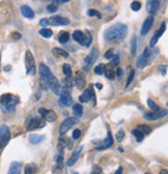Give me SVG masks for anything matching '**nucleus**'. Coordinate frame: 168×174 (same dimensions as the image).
Segmentation results:
<instances>
[{
	"label": "nucleus",
	"instance_id": "1",
	"mask_svg": "<svg viewBox=\"0 0 168 174\" xmlns=\"http://www.w3.org/2000/svg\"><path fill=\"white\" fill-rule=\"evenodd\" d=\"M128 33V28L125 24L121 23H116L113 26L105 31L104 38L106 41L111 42H119L124 41L125 38L127 36Z\"/></svg>",
	"mask_w": 168,
	"mask_h": 174
},
{
	"label": "nucleus",
	"instance_id": "2",
	"mask_svg": "<svg viewBox=\"0 0 168 174\" xmlns=\"http://www.w3.org/2000/svg\"><path fill=\"white\" fill-rule=\"evenodd\" d=\"M19 103V98L12 93H4L0 96V107L5 113H13Z\"/></svg>",
	"mask_w": 168,
	"mask_h": 174
},
{
	"label": "nucleus",
	"instance_id": "3",
	"mask_svg": "<svg viewBox=\"0 0 168 174\" xmlns=\"http://www.w3.org/2000/svg\"><path fill=\"white\" fill-rule=\"evenodd\" d=\"M45 120L42 117H35V116H28L25 121V127L28 131H33L36 129H41V127H45Z\"/></svg>",
	"mask_w": 168,
	"mask_h": 174
},
{
	"label": "nucleus",
	"instance_id": "4",
	"mask_svg": "<svg viewBox=\"0 0 168 174\" xmlns=\"http://www.w3.org/2000/svg\"><path fill=\"white\" fill-rule=\"evenodd\" d=\"M25 67H26V74L27 75H35L36 73V65L33 55L30 51H26L25 53Z\"/></svg>",
	"mask_w": 168,
	"mask_h": 174
},
{
	"label": "nucleus",
	"instance_id": "5",
	"mask_svg": "<svg viewBox=\"0 0 168 174\" xmlns=\"http://www.w3.org/2000/svg\"><path fill=\"white\" fill-rule=\"evenodd\" d=\"M99 58V50L96 48H93V49L90 51V53L84 58V63H83V68L85 71H88L92 65L96 61V59Z\"/></svg>",
	"mask_w": 168,
	"mask_h": 174
},
{
	"label": "nucleus",
	"instance_id": "6",
	"mask_svg": "<svg viewBox=\"0 0 168 174\" xmlns=\"http://www.w3.org/2000/svg\"><path fill=\"white\" fill-rule=\"evenodd\" d=\"M10 140V133L5 124L0 127V148H4Z\"/></svg>",
	"mask_w": 168,
	"mask_h": 174
},
{
	"label": "nucleus",
	"instance_id": "7",
	"mask_svg": "<svg viewBox=\"0 0 168 174\" xmlns=\"http://www.w3.org/2000/svg\"><path fill=\"white\" fill-rule=\"evenodd\" d=\"M79 101L80 103H87L89 101H92V106L96 105V95H95V92H93V88L92 86H89L88 89H86L82 93V95L79 96Z\"/></svg>",
	"mask_w": 168,
	"mask_h": 174
},
{
	"label": "nucleus",
	"instance_id": "8",
	"mask_svg": "<svg viewBox=\"0 0 168 174\" xmlns=\"http://www.w3.org/2000/svg\"><path fill=\"white\" fill-rule=\"evenodd\" d=\"M48 87L52 90V92L54 95H59V91H60V84H59V81L57 80L55 76L53 74L48 77Z\"/></svg>",
	"mask_w": 168,
	"mask_h": 174
},
{
	"label": "nucleus",
	"instance_id": "9",
	"mask_svg": "<svg viewBox=\"0 0 168 174\" xmlns=\"http://www.w3.org/2000/svg\"><path fill=\"white\" fill-rule=\"evenodd\" d=\"M38 112L39 113V115L42 116V118L44 119L45 121L54 122L57 119V115H56V113L54 112L53 110H47V109H44V108H41V109H39Z\"/></svg>",
	"mask_w": 168,
	"mask_h": 174
},
{
	"label": "nucleus",
	"instance_id": "10",
	"mask_svg": "<svg viewBox=\"0 0 168 174\" xmlns=\"http://www.w3.org/2000/svg\"><path fill=\"white\" fill-rule=\"evenodd\" d=\"M48 22L52 26H64V25L70 24V20L68 18H64L61 16H52L48 20Z\"/></svg>",
	"mask_w": 168,
	"mask_h": 174
},
{
	"label": "nucleus",
	"instance_id": "11",
	"mask_svg": "<svg viewBox=\"0 0 168 174\" xmlns=\"http://www.w3.org/2000/svg\"><path fill=\"white\" fill-rule=\"evenodd\" d=\"M76 122H77L76 118H72V117L67 118L65 120H64L61 122L60 127H59V134H60V135H64V134H65L68 131L71 129V127H73L74 124L76 123Z\"/></svg>",
	"mask_w": 168,
	"mask_h": 174
},
{
	"label": "nucleus",
	"instance_id": "12",
	"mask_svg": "<svg viewBox=\"0 0 168 174\" xmlns=\"http://www.w3.org/2000/svg\"><path fill=\"white\" fill-rule=\"evenodd\" d=\"M59 104L64 107H70L73 104V99L72 95L68 90H62L60 93V98H59Z\"/></svg>",
	"mask_w": 168,
	"mask_h": 174
},
{
	"label": "nucleus",
	"instance_id": "13",
	"mask_svg": "<svg viewBox=\"0 0 168 174\" xmlns=\"http://www.w3.org/2000/svg\"><path fill=\"white\" fill-rule=\"evenodd\" d=\"M167 114L166 110H159L157 112H147L143 115V117L147 120H157L159 118H162Z\"/></svg>",
	"mask_w": 168,
	"mask_h": 174
},
{
	"label": "nucleus",
	"instance_id": "14",
	"mask_svg": "<svg viewBox=\"0 0 168 174\" xmlns=\"http://www.w3.org/2000/svg\"><path fill=\"white\" fill-rule=\"evenodd\" d=\"M154 24V17L153 16H150L145 19V21L143 22L142 24V27H141V35H146L147 33L150 32V28H152Z\"/></svg>",
	"mask_w": 168,
	"mask_h": 174
},
{
	"label": "nucleus",
	"instance_id": "15",
	"mask_svg": "<svg viewBox=\"0 0 168 174\" xmlns=\"http://www.w3.org/2000/svg\"><path fill=\"white\" fill-rule=\"evenodd\" d=\"M165 28H166V23L163 22V23H162V24H161L160 28H159V30L157 31V32H156L155 34H154V36L152 38V39H150V47H152V48L155 47V45L157 44V42H158L159 38H160L162 34L164 33Z\"/></svg>",
	"mask_w": 168,
	"mask_h": 174
},
{
	"label": "nucleus",
	"instance_id": "16",
	"mask_svg": "<svg viewBox=\"0 0 168 174\" xmlns=\"http://www.w3.org/2000/svg\"><path fill=\"white\" fill-rule=\"evenodd\" d=\"M101 146L98 147V149H106V148H109L110 146L113 145V138H112V135H111L110 132L107 133V137L105 138V140H103L101 142Z\"/></svg>",
	"mask_w": 168,
	"mask_h": 174
},
{
	"label": "nucleus",
	"instance_id": "17",
	"mask_svg": "<svg viewBox=\"0 0 168 174\" xmlns=\"http://www.w3.org/2000/svg\"><path fill=\"white\" fill-rule=\"evenodd\" d=\"M75 83L79 89H83L85 87V76L82 72H77L76 74V79Z\"/></svg>",
	"mask_w": 168,
	"mask_h": 174
},
{
	"label": "nucleus",
	"instance_id": "18",
	"mask_svg": "<svg viewBox=\"0 0 168 174\" xmlns=\"http://www.w3.org/2000/svg\"><path fill=\"white\" fill-rule=\"evenodd\" d=\"M39 78L46 79V80H48V77H49L51 74H52V73H51L49 67H47V65L44 64V63H41V64H39Z\"/></svg>",
	"mask_w": 168,
	"mask_h": 174
},
{
	"label": "nucleus",
	"instance_id": "19",
	"mask_svg": "<svg viewBox=\"0 0 168 174\" xmlns=\"http://www.w3.org/2000/svg\"><path fill=\"white\" fill-rule=\"evenodd\" d=\"M159 4L160 2L159 1H155V0H150V1L146 2V10L149 11L150 14H155L159 8Z\"/></svg>",
	"mask_w": 168,
	"mask_h": 174
},
{
	"label": "nucleus",
	"instance_id": "20",
	"mask_svg": "<svg viewBox=\"0 0 168 174\" xmlns=\"http://www.w3.org/2000/svg\"><path fill=\"white\" fill-rule=\"evenodd\" d=\"M82 148H83L82 146L78 147V148H77V149L75 150V152L72 153V156H71L70 160L68 161V163H67L68 166H73V165L75 164L77 161H78L79 156H80V153H81V152H82Z\"/></svg>",
	"mask_w": 168,
	"mask_h": 174
},
{
	"label": "nucleus",
	"instance_id": "21",
	"mask_svg": "<svg viewBox=\"0 0 168 174\" xmlns=\"http://www.w3.org/2000/svg\"><path fill=\"white\" fill-rule=\"evenodd\" d=\"M21 13L25 18L27 19H33L35 18V13L28 5H22L21 6Z\"/></svg>",
	"mask_w": 168,
	"mask_h": 174
},
{
	"label": "nucleus",
	"instance_id": "22",
	"mask_svg": "<svg viewBox=\"0 0 168 174\" xmlns=\"http://www.w3.org/2000/svg\"><path fill=\"white\" fill-rule=\"evenodd\" d=\"M21 173V165L17 162H14V163L10 164V170H8L7 174H20Z\"/></svg>",
	"mask_w": 168,
	"mask_h": 174
},
{
	"label": "nucleus",
	"instance_id": "23",
	"mask_svg": "<svg viewBox=\"0 0 168 174\" xmlns=\"http://www.w3.org/2000/svg\"><path fill=\"white\" fill-rule=\"evenodd\" d=\"M73 38L74 41H76L77 42H79L80 45H82L84 39V32H82L80 30H75L73 32Z\"/></svg>",
	"mask_w": 168,
	"mask_h": 174
},
{
	"label": "nucleus",
	"instance_id": "24",
	"mask_svg": "<svg viewBox=\"0 0 168 174\" xmlns=\"http://www.w3.org/2000/svg\"><path fill=\"white\" fill-rule=\"evenodd\" d=\"M104 73H105V76H106L107 79H109V80H113V79H114L115 72L113 71V67H110V65H107V67H105Z\"/></svg>",
	"mask_w": 168,
	"mask_h": 174
},
{
	"label": "nucleus",
	"instance_id": "25",
	"mask_svg": "<svg viewBox=\"0 0 168 174\" xmlns=\"http://www.w3.org/2000/svg\"><path fill=\"white\" fill-rule=\"evenodd\" d=\"M45 139V136L43 135H30L29 137V142L31 144L35 145V144H39Z\"/></svg>",
	"mask_w": 168,
	"mask_h": 174
},
{
	"label": "nucleus",
	"instance_id": "26",
	"mask_svg": "<svg viewBox=\"0 0 168 174\" xmlns=\"http://www.w3.org/2000/svg\"><path fill=\"white\" fill-rule=\"evenodd\" d=\"M136 130H137L138 132H140L143 136L149 135V134H150V132H152V129H150L149 125H146V124H140V125H138V127H136Z\"/></svg>",
	"mask_w": 168,
	"mask_h": 174
},
{
	"label": "nucleus",
	"instance_id": "27",
	"mask_svg": "<svg viewBox=\"0 0 168 174\" xmlns=\"http://www.w3.org/2000/svg\"><path fill=\"white\" fill-rule=\"evenodd\" d=\"M92 42V33L89 32L88 30H86L84 32V39H83V42H82V46L84 47H88Z\"/></svg>",
	"mask_w": 168,
	"mask_h": 174
},
{
	"label": "nucleus",
	"instance_id": "28",
	"mask_svg": "<svg viewBox=\"0 0 168 174\" xmlns=\"http://www.w3.org/2000/svg\"><path fill=\"white\" fill-rule=\"evenodd\" d=\"M70 39V33L67 32V31H62V32L59 33V36H58V41L60 44H67Z\"/></svg>",
	"mask_w": 168,
	"mask_h": 174
},
{
	"label": "nucleus",
	"instance_id": "29",
	"mask_svg": "<svg viewBox=\"0 0 168 174\" xmlns=\"http://www.w3.org/2000/svg\"><path fill=\"white\" fill-rule=\"evenodd\" d=\"M52 53L54 55L64 57V58H68V57H69V53H68L67 51H64V49H60V48H54L52 50Z\"/></svg>",
	"mask_w": 168,
	"mask_h": 174
},
{
	"label": "nucleus",
	"instance_id": "30",
	"mask_svg": "<svg viewBox=\"0 0 168 174\" xmlns=\"http://www.w3.org/2000/svg\"><path fill=\"white\" fill-rule=\"evenodd\" d=\"M73 112L76 117H81L82 114H83V108L80 104H75L73 105Z\"/></svg>",
	"mask_w": 168,
	"mask_h": 174
},
{
	"label": "nucleus",
	"instance_id": "31",
	"mask_svg": "<svg viewBox=\"0 0 168 174\" xmlns=\"http://www.w3.org/2000/svg\"><path fill=\"white\" fill-rule=\"evenodd\" d=\"M136 51H137V38H136V35H133L132 39H131V55L135 56Z\"/></svg>",
	"mask_w": 168,
	"mask_h": 174
},
{
	"label": "nucleus",
	"instance_id": "32",
	"mask_svg": "<svg viewBox=\"0 0 168 174\" xmlns=\"http://www.w3.org/2000/svg\"><path fill=\"white\" fill-rule=\"evenodd\" d=\"M36 170H38V167H36L35 164H28V165H26V167H25L24 173L25 174H35L36 172Z\"/></svg>",
	"mask_w": 168,
	"mask_h": 174
},
{
	"label": "nucleus",
	"instance_id": "33",
	"mask_svg": "<svg viewBox=\"0 0 168 174\" xmlns=\"http://www.w3.org/2000/svg\"><path fill=\"white\" fill-rule=\"evenodd\" d=\"M62 72H64V76H65V79H71L72 77V68L69 64H64L62 65Z\"/></svg>",
	"mask_w": 168,
	"mask_h": 174
},
{
	"label": "nucleus",
	"instance_id": "34",
	"mask_svg": "<svg viewBox=\"0 0 168 174\" xmlns=\"http://www.w3.org/2000/svg\"><path fill=\"white\" fill-rule=\"evenodd\" d=\"M146 62H147V58H145V57L142 55L139 56L138 57V60H137V67L138 68H143L144 67H145V64H146Z\"/></svg>",
	"mask_w": 168,
	"mask_h": 174
},
{
	"label": "nucleus",
	"instance_id": "35",
	"mask_svg": "<svg viewBox=\"0 0 168 174\" xmlns=\"http://www.w3.org/2000/svg\"><path fill=\"white\" fill-rule=\"evenodd\" d=\"M39 33L41 34L42 36H44V38H49L52 36V30L51 29H48V28H43V29H41L39 31Z\"/></svg>",
	"mask_w": 168,
	"mask_h": 174
},
{
	"label": "nucleus",
	"instance_id": "36",
	"mask_svg": "<svg viewBox=\"0 0 168 174\" xmlns=\"http://www.w3.org/2000/svg\"><path fill=\"white\" fill-rule=\"evenodd\" d=\"M147 106H149L150 108V110L153 111V112H157V111L160 110V108H159L158 106H157V104L154 101H152L150 99H147Z\"/></svg>",
	"mask_w": 168,
	"mask_h": 174
},
{
	"label": "nucleus",
	"instance_id": "37",
	"mask_svg": "<svg viewBox=\"0 0 168 174\" xmlns=\"http://www.w3.org/2000/svg\"><path fill=\"white\" fill-rule=\"evenodd\" d=\"M87 15L89 17H98V19L102 18V15L100 14V11H98L96 10H88Z\"/></svg>",
	"mask_w": 168,
	"mask_h": 174
},
{
	"label": "nucleus",
	"instance_id": "38",
	"mask_svg": "<svg viewBox=\"0 0 168 174\" xmlns=\"http://www.w3.org/2000/svg\"><path fill=\"white\" fill-rule=\"evenodd\" d=\"M119 63V56L117 54H115V55H113V57L111 58V61H110V67H116Z\"/></svg>",
	"mask_w": 168,
	"mask_h": 174
},
{
	"label": "nucleus",
	"instance_id": "39",
	"mask_svg": "<svg viewBox=\"0 0 168 174\" xmlns=\"http://www.w3.org/2000/svg\"><path fill=\"white\" fill-rule=\"evenodd\" d=\"M105 70V65L104 64H99L95 67V73L96 75H103Z\"/></svg>",
	"mask_w": 168,
	"mask_h": 174
},
{
	"label": "nucleus",
	"instance_id": "40",
	"mask_svg": "<svg viewBox=\"0 0 168 174\" xmlns=\"http://www.w3.org/2000/svg\"><path fill=\"white\" fill-rule=\"evenodd\" d=\"M132 134L136 137V140H137L138 142H141L142 140H143V137H144V136L142 135V134H141L140 132H138V131L136 130V129H135V130H133Z\"/></svg>",
	"mask_w": 168,
	"mask_h": 174
},
{
	"label": "nucleus",
	"instance_id": "41",
	"mask_svg": "<svg viewBox=\"0 0 168 174\" xmlns=\"http://www.w3.org/2000/svg\"><path fill=\"white\" fill-rule=\"evenodd\" d=\"M131 8H132L134 11H138L141 8V2H139V1H133L132 4H131Z\"/></svg>",
	"mask_w": 168,
	"mask_h": 174
},
{
	"label": "nucleus",
	"instance_id": "42",
	"mask_svg": "<svg viewBox=\"0 0 168 174\" xmlns=\"http://www.w3.org/2000/svg\"><path fill=\"white\" fill-rule=\"evenodd\" d=\"M57 8H58L57 4H56L55 2H52V3L47 6V10L49 11V13H55V11L57 10Z\"/></svg>",
	"mask_w": 168,
	"mask_h": 174
},
{
	"label": "nucleus",
	"instance_id": "43",
	"mask_svg": "<svg viewBox=\"0 0 168 174\" xmlns=\"http://www.w3.org/2000/svg\"><path fill=\"white\" fill-rule=\"evenodd\" d=\"M134 77H135V71H134V70H132V71H131V73H130L129 77H128V79H127L126 87H128V86H129V85H130L131 83H132V81H133Z\"/></svg>",
	"mask_w": 168,
	"mask_h": 174
},
{
	"label": "nucleus",
	"instance_id": "44",
	"mask_svg": "<svg viewBox=\"0 0 168 174\" xmlns=\"http://www.w3.org/2000/svg\"><path fill=\"white\" fill-rule=\"evenodd\" d=\"M125 138V132L122 130L118 131L117 133H116V140H117L118 142H121L122 140H124Z\"/></svg>",
	"mask_w": 168,
	"mask_h": 174
},
{
	"label": "nucleus",
	"instance_id": "45",
	"mask_svg": "<svg viewBox=\"0 0 168 174\" xmlns=\"http://www.w3.org/2000/svg\"><path fill=\"white\" fill-rule=\"evenodd\" d=\"M92 174H103V170H102V168L98 166V165H95L92 168Z\"/></svg>",
	"mask_w": 168,
	"mask_h": 174
},
{
	"label": "nucleus",
	"instance_id": "46",
	"mask_svg": "<svg viewBox=\"0 0 168 174\" xmlns=\"http://www.w3.org/2000/svg\"><path fill=\"white\" fill-rule=\"evenodd\" d=\"M113 57V49H109L105 53V58L106 59H111Z\"/></svg>",
	"mask_w": 168,
	"mask_h": 174
},
{
	"label": "nucleus",
	"instance_id": "47",
	"mask_svg": "<svg viewBox=\"0 0 168 174\" xmlns=\"http://www.w3.org/2000/svg\"><path fill=\"white\" fill-rule=\"evenodd\" d=\"M80 136H81L80 130H75V131H74V132H73V138L75 139V140H77V139L80 138Z\"/></svg>",
	"mask_w": 168,
	"mask_h": 174
},
{
	"label": "nucleus",
	"instance_id": "48",
	"mask_svg": "<svg viewBox=\"0 0 168 174\" xmlns=\"http://www.w3.org/2000/svg\"><path fill=\"white\" fill-rule=\"evenodd\" d=\"M39 25H41V26H43V27H46L47 28V26L49 25V22H48L47 19H42L41 21H39Z\"/></svg>",
	"mask_w": 168,
	"mask_h": 174
},
{
	"label": "nucleus",
	"instance_id": "49",
	"mask_svg": "<svg viewBox=\"0 0 168 174\" xmlns=\"http://www.w3.org/2000/svg\"><path fill=\"white\" fill-rule=\"evenodd\" d=\"M116 75H117L118 78H121L122 75H124V71H122L121 68H117V70H116Z\"/></svg>",
	"mask_w": 168,
	"mask_h": 174
},
{
	"label": "nucleus",
	"instance_id": "50",
	"mask_svg": "<svg viewBox=\"0 0 168 174\" xmlns=\"http://www.w3.org/2000/svg\"><path fill=\"white\" fill-rule=\"evenodd\" d=\"M12 36H13L14 39H20V38H21V34H20L19 32H14L12 34Z\"/></svg>",
	"mask_w": 168,
	"mask_h": 174
},
{
	"label": "nucleus",
	"instance_id": "51",
	"mask_svg": "<svg viewBox=\"0 0 168 174\" xmlns=\"http://www.w3.org/2000/svg\"><path fill=\"white\" fill-rule=\"evenodd\" d=\"M114 174H122V168H121V167H119L118 169H117V171H116V172H115Z\"/></svg>",
	"mask_w": 168,
	"mask_h": 174
},
{
	"label": "nucleus",
	"instance_id": "52",
	"mask_svg": "<svg viewBox=\"0 0 168 174\" xmlns=\"http://www.w3.org/2000/svg\"><path fill=\"white\" fill-rule=\"evenodd\" d=\"M96 87L98 88L99 90H101V89H102V84H100V83H96Z\"/></svg>",
	"mask_w": 168,
	"mask_h": 174
},
{
	"label": "nucleus",
	"instance_id": "53",
	"mask_svg": "<svg viewBox=\"0 0 168 174\" xmlns=\"http://www.w3.org/2000/svg\"><path fill=\"white\" fill-rule=\"evenodd\" d=\"M12 67H10V65H7V67H4V71L5 72H8V70H10Z\"/></svg>",
	"mask_w": 168,
	"mask_h": 174
},
{
	"label": "nucleus",
	"instance_id": "54",
	"mask_svg": "<svg viewBox=\"0 0 168 174\" xmlns=\"http://www.w3.org/2000/svg\"><path fill=\"white\" fill-rule=\"evenodd\" d=\"M160 174H168V172H167V170H162Z\"/></svg>",
	"mask_w": 168,
	"mask_h": 174
},
{
	"label": "nucleus",
	"instance_id": "55",
	"mask_svg": "<svg viewBox=\"0 0 168 174\" xmlns=\"http://www.w3.org/2000/svg\"><path fill=\"white\" fill-rule=\"evenodd\" d=\"M145 174H150V173H145Z\"/></svg>",
	"mask_w": 168,
	"mask_h": 174
},
{
	"label": "nucleus",
	"instance_id": "56",
	"mask_svg": "<svg viewBox=\"0 0 168 174\" xmlns=\"http://www.w3.org/2000/svg\"><path fill=\"white\" fill-rule=\"evenodd\" d=\"M73 174H78V173H73Z\"/></svg>",
	"mask_w": 168,
	"mask_h": 174
}]
</instances>
